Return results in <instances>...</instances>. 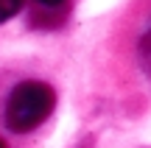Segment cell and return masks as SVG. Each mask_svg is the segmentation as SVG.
<instances>
[{
	"mask_svg": "<svg viewBox=\"0 0 151 148\" xmlns=\"http://www.w3.org/2000/svg\"><path fill=\"white\" fill-rule=\"evenodd\" d=\"M53 104H56V95L48 84L22 81L11 89L9 101H6V126L17 134L31 132L53 112Z\"/></svg>",
	"mask_w": 151,
	"mask_h": 148,
	"instance_id": "obj_1",
	"label": "cell"
},
{
	"mask_svg": "<svg viewBox=\"0 0 151 148\" xmlns=\"http://www.w3.org/2000/svg\"><path fill=\"white\" fill-rule=\"evenodd\" d=\"M20 9H22V0H0V22L20 14Z\"/></svg>",
	"mask_w": 151,
	"mask_h": 148,
	"instance_id": "obj_2",
	"label": "cell"
},
{
	"mask_svg": "<svg viewBox=\"0 0 151 148\" xmlns=\"http://www.w3.org/2000/svg\"><path fill=\"white\" fill-rule=\"evenodd\" d=\"M39 3H45V6H56V3H62V0H39Z\"/></svg>",
	"mask_w": 151,
	"mask_h": 148,
	"instance_id": "obj_3",
	"label": "cell"
},
{
	"mask_svg": "<svg viewBox=\"0 0 151 148\" xmlns=\"http://www.w3.org/2000/svg\"><path fill=\"white\" fill-rule=\"evenodd\" d=\"M0 148H6V143H3V140H0Z\"/></svg>",
	"mask_w": 151,
	"mask_h": 148,
	"instance_id": "obj_4",
	"label": "cell"
}]
</instances>
